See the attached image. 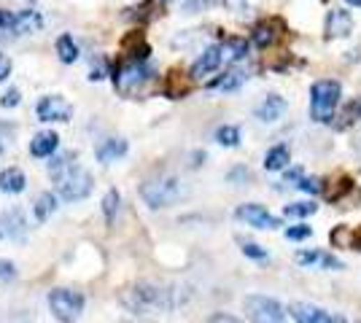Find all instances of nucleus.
<instances>
[{
	"instance_id": "f257e3e1",
	"label": "nucleus",
	"mask_w": 361,
	"mask_h": 323,
	"mask_svg": "<svg viewBox=\"0 0 361 323\" xmlns=\"http://www.w3.org/2000/svg\"><path fill=\"white\" fill-rule=\"evenodd\" d=\"M178 291L164 283H130L119 291V304L135 318H160L178 307Z\"/></svg>"
},
{
	"instance_id": "f03ea898",
	"label": "nucleus",
	"mask_w": 361,
	"mask_h": 323,
	"mask_svg": "<svg viewBox=\"0 0 361 323\" xmlns=\"http://www.w3.org/2000/svg\"><path fill=\"white\" fill-rule=\"evenodd\" d=\"M49 175L54 181L57 194L68 202L86 200L89 191H92V175L70 154H60V157H54L49 162Z\"/></svg>"
},
{
	"instance_id": "7ed1b4c3",
	"label": "nucleus",
	"mask_w": 361,
	"mask_h": 323,
	"mask_svg": "<svg viewBox=\"0 0 361 323\" xmlns=\"http://www.w3.org/2000/svg\"><path fill=\"white\" fill-rule=\"evenodd\" d=\"M141 197L151 210H162V207H170V205L183 200L186 189L176 175H160V178H151V181L143 183Z\"/></svg>"
},
{
	"instance_id": "20e7f679",
	"label": "nucleus",
	"mask_w": 361,
	"mask_h": 323,
	"mask_svg": "<svg viewBox=\"0 0 361 323\" xmlns=\"http://www.w3.org/2000/svg\"><path fill=\"white\" fill-rule=\"evenodd\" d=\"M340 95H342L340 81H332V79L316 81L310 86V119L318 121V124L332 121L337 105H340Z\"/></svg>"
},
{
	"instance_id": "39448f33",
	"label": "nucleus",
	"mask_w": 361,
	"mask_h": 323,
	"mask_svg": "<svg viewBox=\"0 0 361 323\" xmlns=\"http://www.w3.org/2000/svg\"><path fill=\"white\" fill-rule=\"evenodd\" d=\"M49 310L60 323L79 321V315L84 313V294L73 288H54L49 291Z\"/></svg>"
},
{
	"instance_id": "423d86ee",
	"label": "nucleus",
	"mask_w": 361,
	"mask_h": 323,
	"mask_svg": "<svg viewBox=\"0 0 361 323\" xmlns=\"http://www.w3.org/2000/svg\"><path fill=\"white\" fill-rule=\"evenodd\" d=\"M243 310L251 323H286V310L278 299L264 297V294H251L245 297Z\"/></svg>"
},
{
	"instance_id": "0eeeda50",
	"label": "nucleus",
	"mask_w": 361,
	"mask_h": 323,
	"mask_svg": "<svg viewBox=\"0 0 361 323\" xmlns=\"http://www.w3.org/2000/svg\"><path fill=\"white\" fill-rule=\"evenodd\" d=\"M146 79H148V73H146L143 62L132 60V62H127V65H121L119 70L114 73V86L119 89L121 95H132V92L141 89Z\"/></svg>"
},
{
	"instance_id": "6e6552de",
	"label": "nucleus",
	"mask_w": 361,
	"mask_h": 323,
	"mask_svg": "<svg viewBox=\"0 0 361 323\" xmlns=\"http://www.w3.org/2000/svg\"><path fill=\"white\" fill-rule=\"evenodd\" d=\"M235 219H238V221H245L248 226H256V229H278V226H281V219L272 216L264 205H256V202L240 205V207L235 210Z\"/></svg>"
},
{
	"instance_id": "1a4fd4ad",
	"label": "nucleus",
	"mask_w": 361,
	"mask_h": 323,
	"mask_svg": "<svg viewBox=\"0 0 361 323\" xmlns=\"http://www.w3.org/2000/svg\"><path fill=\"white\" fill-rule=\"evenodd\" d=\"M38 121H70L73 116V105L60 97V95H49V97H40L38 100Z\"/></svg>"
},
{
	"instance_id": "9d476101",
	"label": "nucleus",
	"mask_w": 361,
	"mask_h": 323,
	"mask_svg": "<svg viewBox=\"0 0 361 323\" xmlns=\"http://www.w3.org/2000/svg\"><path fill=\"white\" fill-rule=\"evenodd\" d=\"M289 315L297 323H348L342 315H332L323 307H316V304L307 302H294L289 307Z\"/></svg>"
},
{
	"instance_id": "9b49d317",
	"label": "nucleus",
	"mask_w": 361,
	"mask_h": 323,
	"mask_svg": "<svg viewBox=\"0 0 361 323\" xmlns=\"http://www.w3.org/2000/svg\"><path fill=\"white\" fill-rule=\"evenodd\" d=\"M27 232V219L20 207H8L0 213V240H22Z\"/></svg>"
},
{
	"instance_id": "f8f14e48",
	"label": "nucleus",
	"mask_w": 361,
	"mask_h": 323,
	"mask_svg": "<svg viewBox=\"0 0 361 323\" xmlns=\"http://www.w3.org/2000/svg\"><path fill=\"white\" fill-rule=\"evenodd\" d=\"M326 38H348L353 33V17L345 8H332L326 14Z\"/></svg>"
},
{
	"instance_id": "ddd939ff",
	"label": "nucleus",
	"mask_w": 361,
	"mask_h": 323,
	"mask_svg": "<svg viewBox=\"0 0 361 323\" xmlns=\"http://www.w3.org/2000/svg\"><path fill=\"white\" fill-rule=\"evenodd\" d=\"M224 62V54H221V46H208L205 52H202L197 62L192 65V79H205V76H210V73H216L219 70V65Z\"/></svg>"
},
{
	"instance_id": "4468645a",
	"label": "nucleus",
	"mask_w": 361,
	"mask_h": 323,
	"mask_svg": "<svg viewBox=\"0 0 361 323\" xmlns=\"http://www.w3.org/2000/svg\"><path fill=\"white\" fill-rule=\"evenodd\" d=\"M297 262L302 267H318V269H342V262L326 251H300Z\"/></svg>"
},
{
	"instance_id": "2eb2a0df",
	"label": "nucleus",
	"mask_w": 361,
	"mask_h": 323,
	"mask_svg": "<svg viewBox=\"0 0 361 323\" xmlns=\"http://www.w3.org/2000/svg\"><path fill=\"white\" fill-rule=\"evenodd\" d=\"M286 113V100H283L281 95H267L261 105L256 108V119L264 121V124H272V121H278Z\"/></svg>"
},
{
	"instance_id": "dca6fc26",
	"label": "nucleus",
	"mask_w": 361,
	"mask_h": 323,
	"mask_svg": "<svg viewBox=\"0 0 361 323\" xmlns=\"http://www.w3.org/2000/svg\"><path fill=\"white\" fill-rule=\"evenodd\" d=\"M57 145H60L57 132L46 129V132H38V135L30 141V154H33L36 159H46V157H52V154L57 151Z\"/></svg>"
},
{
	"instance_id": "f3484780",
	"label": "nucleus",
	"mask_w": 361,
	"mask_h": 323,
	"mask_svg": "<svg viewBox=\"0 0 361 323\" xmlns=\"http://www.w3.org/2000/svg\"><path fill=\"white\" fill-rule=\"evenodd\" d=\"M281 27V22L278 19H261L254 24V30H251V40L259 46V49H267V46H272L275 40H278V30Z\"/></svg>"
},
{
	"instance_id": "a211bd4d",
	"label": "nucleus",
	"mask_w": 361,
	"mask_h": 323,
	"mask_svg": "<svg viewBox=\"0 0 361 323\" xmlns=\"http://www.w3.org/2000/svg\"><path fill=\"white\" fill-rule=\"evenodd\" d=\"M127 141L124 138H108V141H102L100 145H98V162H102V164H111V162L121 159L124 154H127Z\"/></svg>"
},
{
	"instance_id": "6ab92c4d",
	"label": "nucleus",
	"mask_w": 361,
	"mask_h": 323,
	"mask_svg": "<svg viewBox=\"0 0 361 323\" xmlns=\"http://www.w3.org/2000/svg\"><path fill=\"white\" fill-rule=\"evenodd\" d=\"M43 19H40L38 11L33 8H24L17 11V19H14V36H27V33H38Z\"/></svg>"
},
{
	"instance_id": "aec40b11",
	"label": "nucleus",
	"mask_w": 361,
	"mask_h": 323,
	"mask_svg": "<svg viewBox=\"0 0 361 323\" xmlns=\"http://www.w3.org/2000/svg\"><path fill=\"white\" fill-rule=\"evenodd\" d=\"M24 186H27V178L20 167H8L0 173V191L3 194H20V191H24Z\"/></svg>"
},
{
	"instance_id": "412c9836",
	"label": "nucleus",
	"mask_w": 361,
	"mask_h": 323,
	"mask_svg": "<svg viewBox=\"0 0 361 323\" xmlns=\"http://www.w3.org/2000/svg\"><path fill=\"white\" fill-rule=\"evenodd\" d=\"M289 162H291V151H289V145H286V143H278V145H272V148L264 154V170H270V173H281Z\"/></svg>"
},
{
	"instance_id": "4be33fe9",
	"label": "nucleus",
	"mask_w": 361,
	"mask_h": 323,
	"mask_svg": "<svg viewBox=\"0 0 361 323\" xmlns=\"http://www.w3.org/2000/svg\"><path fill=\"white\" fill-rule=\"evenodd\" d=\"M54 210H57V197H54L52 191H43V194H38V200H36V205H33L36 221H40V223L49 221Z\"/></svg>"
},
{
	"instance_id": "5701e85b",
	"label": "nucleus",
	"mask_w": 361,
	"mask_h": 323,
	"mask_svg": "<svg viewBox=\"0 0 361 323\" xmlns=\"http://www.w3.org/2000/svg\"><path fill=\"white\" fill-rule=\"evenodd\" d=\"M243 81H245V73L238 70V68H232V70H226V73L219 76L216 81H210L208 86H210V89H221V92H235Z\"/></svg>"
},
{
	"instance_id": "b1692460",
	"label": "nucleus",
	"mask_w": 361,
	"mask_h": 323,
	"mask_svg": "<svg viewBox=\"0 0 361 323\" xmlns=\"http://www.w3.org/2000/svg\"><path fill=\"white\" fill-rule=\"evenodd\" d=\"M54 49H57L60 62H65V65H73L79 60V43L73 40V36H60L57 43H54Z\"/></svg>"
},
{
	"instance_id": "393cba45",
	"label": "nucleus",
	"mask_w": 361,
	"mask_h": 323,
	"mask_svg": "<svg viewBox=\"0 0 361 323\" xmlns=\"http://www.w3.org/2000/svg\"><path fill=\"white\" fill-rule=\"evenodd\" d=\"M221 54H224V60L238 62L248 54V43H245L243 38H229L224 46H221Z\"/></svg>"
},
{
	"instance_id": "a878e982",
	"label": "nucleus",
	"mask_w": 361,
	"mask_h": 323,
	"mask_svg": "<svg viewBox=\"0 0 361 323\" xmlns=\"http://www.w3.org/2000/svg\"><path fill=\"white\" fill-rule=\"evenodd\" d=\"M216 143H219V145H226V148L240 145V127H235V124L219 127V129H216Z\"/></svg>"
},
{
	"instance_id": "bb28decb",
	"label": "nucleus",
	"mask_w": 361,
	"mask_h": 323,
	"mask_svg": "<svg viewBox=\"0 0 361 323\" xmlns=\"http://www.w3.org/2000/svg\"><path fill=\"white\" fill-rule=\"evenodd\" d=\"M316 210H318L316 202H291V205L283 207V216H286V219H307V216H313Z\"/></svg>"
},
{
	"instance_id": "cd10ccee",
	"label": "nucleus",
	"mask_w": 361,
	"mask_h": 323,
	"mask_svg": "<svg viewBox=\"0 0 361 323\" xmlns=\"http://www.w3.org/2000/svg\"><path fill=\"white\" fill-rule=\"evenodd\" d=\"M119 202H121V194L116 189H108V191H105V197H102V216H105V223H114L116 210H119Z\"/></svg>"
},
{
	"instance_id": "c85d7f7f",
	"label": "nucleus",
	"mask_w": 361,
	"mask_h": 323,
	"mask_svg": "<svg viewBox=\"0 0 361 323\" xmlns=\"http://www.w3.org/2000/svg\"><path fill=\"white\" fill-rule=\"evenodd\" d=\"M240 245H243V253H245L248 259H256V262H264V259H267V251H264L261 245H256V242L240 240Z\"/></svg>"
},
{
	"instance_id": "c756f323",
	"label": "nucleus",
	"mask_w": 361,
	"mask_h": 323,
	"mask_svg": "<svg viewBox=\"0 0 361 323\" xmlns=\"http://www.w3.org/2000/svg\"><path fill=\"white\" fill-rule=\"evenodd\" d=\"M310 235H313V229H310L307 223H300V226H289V229H286V237H289V240H294V242L307 240Z\"/></svg>"
},
{
	"instance_id": "7c9ffc66",
	"label": "nucleus",
	"mask_w": 361,
	"mask_h": 323,
	"mask_svg": "<svg viewBox=\"0 0 361 323\" xmlns=\"http://www.w3.org/2000/svg\"><path fill=\"white\" fill-rule=\"evenodd\" d=\"M20 100H22L20 89H17V86H11V89H8V92L0 97V105H3V108H17V105H20Z\"/></svg>"
},
{
	"instance_id": "2f4dec72",
	"label": "nucleus",
	"mask_w": 361,
	"mask_h": 323,
	"mask_svg": "<svg viewBox=\"0 0 361 323\" xmlns=\"http://www.w3.org/2000/svg\"><path fill=\"white\" fill-rule=\"evenodd\" d=\"M11 278H17V264L0 259V281H11Z\"/></svg>"
},
{
	"instance_id": "473e14b6",
	"label": "nucleus",
	"mask_w": 361,
	"mask_h": 323,
	"mask_svg": "<svg viewBox=\"0 0 361 323\" xmlns=\"http://www.w3.org/2000/svg\"><path fill=\"white\" fill-rule=\"evenodd\" d=\"M14 19H17V14H11V11H3V8H0V30L14 33Z\"/></svg>"
},
{
	"instance_id": "72a5a7b5",
	"label": "nucleus",
	"mask_w": 361,
	"mask_h": 323,
	"mask_svg": "<svg viewBox=\"0 0 361 323\" xmlns=\"http://www.w3.org/2000/svg\"><path fill=\"white\" fill-rule=\"evenodd\" d=\"M224 6H226L232 14H238V17H245V11H248V3H245V0H224Z\"/></svg>"
},
{
	"instance_id": "f704fd0d",
	"label": "nucleus",
	"mask_w": 361,
	"mask_h": 323,
	"mask_svg": "<svg viewBox=\"0 0 361 323\" xmlns=\"http://www.w3.org/2000/svg\"><path fill=\"white\" fill-rule=\"evenodd\" d=\"M208 323H243L240 318H235V315H229V313H216V315H210Z\"/></svg>"
},
{
	"instance_id": "c9c22d12",
	"label": "nucleus",
	"mask_w": 361,
	"mask_h": 323,
	"mask_svg": "<svg viewBox=\"0 0 361 323\" xmlns=\"http://www.w3.org/2000/svg\"><path fill=\"white\" fill-rule=\"evenodd\" d=\"M8 76H11V60H8V57L0 52V84L8 79Z\"/></svg>"
},
{
	"instance_id": "e433bc0d",
	"label": "nucleus",
	"mask_w": 361,
	"mask_h": 323,
	"mask_svg": "<svg viewBox=\"0 0 361 323\" xmlns=\"http://www.w3.org/2000/svg\"><path fill=\"white\" fill-rule=\"evenodd\" d=\"M226 178H229V181H251V173H248L245 167H235V170H232Z\"/></svg>"
},
{
	"instance_id": "4c0bfd02",
	"label": "nucleus",
	"mask_w": 361,
	"mask_h": 323,
	"mask_svg": "<svg viewBox=\"0 0 361 323\" xmlns=\"http://www.w3.org/2000/svg\"><path fill=\"white\" fill-rule=\"evenodd\" d=\"M351 251H361V226L359 229H351V240H348Z\"/></svg>"
},
{
	"instance_id": "58836bf2",
	"label": "nucleus",
	"mask_w": 361,
	"mask_h": 323,
	"mask_svg": "<svg viewBox=\"0 0 361 323\" xmlns=\"http://www.w3.org/2000/svg\"><path fill=\"white\" fill-rule=\"evenodd\" d=\"M205 6H210V0H189L186 3V14H194L197 8H205Z\"/></svg>"
},
{
	"instance_id": "ea45409f",
	"label": "nucleus",
	"mask_w": 361,
	"mask_h": 323,
	"mask_svg": "<svg viewBox=\"0 0 361 323\" xmlns=\"http://www.w3.org/2000/svg\"><path fill=\"white\" fill-rule=\"evenodd\" d=\"M302 175H305V173H302L300 167H297V170H289V173H286V183H294V186H297Z\"/></svg>"
},
{
	"instance_id": "a19ab883",
	"label": "nucleus",
	"mask_w": 361,
	"mask_h": 323,
	"mask_svg": "<svg viewBox=\"0 0 361 323\" xmlns=\"http://www.w3.org/2000/svg\"><path fill=\"white\" fill-rule=\"evenodd\" d=\"M351 113H353V116H359L361 119V97L356 102H353V105H351Z\"/></svg>"
},
{
	"instance_id": "79ce46f5",
	"label": "nucleus",
	"mask_w": 361,
	"mask_h": 323,
	"mask_svg": "<svg viewBox=\"0 0 361 323\" xmlns=\"http://www.w3.org/2000/svg\"><path fill=\"white\" fill-rule=\"evenodd\" d=\"M348 6H361V0H345Z\"/></svg>"
},
{
	"instance_id": "37998d69",
	"label": "nucleus",
	"mask_w": 361,
	"mask_h": 323,
	"mask_svg": "<svg viewBox=\"0 0 361 323\" xmlns=\"http://www.w3.org/2000/svg\"><path fill=\"white\" fill-rule=\"evenodd\" d=\"M0 151H3V141H0Z\"/></svg>"
},
{
	"instance_id": "c03bdc74",
	"label": "nucleus",
	"mask_w": 361,
	"mask_h": 323,
	"mask_svg": "<svg viewBox=\"0 0 361 323\" xmlns=\"http://www.w3.org/2000/svg\"><path fill=\"white\" fill-rule=\"evenodd\" d=\"M359 323H361V321H359Z\"/></svg>"
}]
</instances>
